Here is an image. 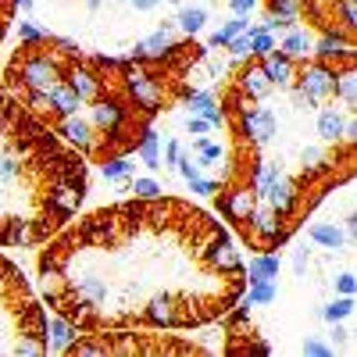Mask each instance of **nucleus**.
<instances>
[{"mask_svg":"<svg viewBox=\"0 0 357 357\" xmlns=\"http://www.w3.org/2000/svg\"><path fill=\"white\" fill-rule=\"evenodd\" d=\"M40 301L79 333L204 329L247 289L229 225L183 197H132L65 222L36 254Z\"/></svg>","mask_w":357,"mask_h":357,"instance_id":"1","label":"nucleus"},{"mask_svg":"<svg viewBox=\"0 0 357 357\" xmlns=\"http://www.w3.org/2000/svg\"><path fill=\"white\" fill-rule=\"evenodd\" d=\"M207 54L193 36L161 54H86L61 36L22 40L0 82L8 93L86 161L129 158L158 114L193 93L190 68Z\"/></svg>","mask_w":357,"mask_h":357,"instance_id":"2","label":"nucleus"},{"mask_svg":"<svg viewBox=\"0 0 357 357\" xmlns=\"http://www.w3.org/2000/svg\"><path fill=\"white\" fill-rule=\"evenodd\" d=\"M89 193V165L0 82V247H40Z\"/></svg>","mask_w":357,"mask_h":357,"instance_id":"3","label":"nucleus"},{"mask_svg":"<svg viewBox=\"0 0 357 357\" xmlns=\"http://www.w3.org/2000/svg\"><path fill=\"white\" fill-rule=\"evenodd\" d=\"M47 311L25 272L0 254V357H43Z\"/></svg>","mask_w":357,"mask_h":357,"instance_id":"4","label":"nucleus"},{"mask_svg":"<svg viewBox=\"0 0 357 357\" xmlns=\"http://www.w3.org/2000/svg\"><path fill=\"white\" fill-rule=\"evenodd\" d=\"M72 357H165V354H207V347L193 340L165 336L161 329H107V333H79L72 347L65 350Z\"/></svg>","mask_w":357,"mask_h":357,"instance_id":"5","label":"nucleus"},{"mask_svg":"<svg viewBox=\"0 0 357 357\" xmlns=\"http://www.w3.org/2000/svg\"><path fill=\"white\" fill-rule=\"evenodd\" d=\"M296 18L318 36L357 47V0H296Z\"/></svg>","mask_w":357,"mask_h":357,"instance_id":"6","label":"nucleus"},{"mask_svg":"<svg viewBox=\"0 0 357 357\" xmlns=\"http://www.w3.org/2000/svg\"><path fill=\"white\" fill-rule=\"evenodd\" d=\"M190 158L197 161V168H200L204 175H215V178H218V172H222V158H225V146H222V143H215V139L197 136Z\"/></svg>","mask_w":357,"mask_h":357,"instance_id":"7","label":"nucleus"},{"mask_svg":"<svg viewBox=\"0 0 357 357\" xmlns=\"http://www.w3.org/2000/svg\"><path fill=\"white\" fill-rule=\"evenodd\" d=\"M75 336H79L75 325L65 321L61 314H54V311H50V318H47V350H50V354H65V350L72 347Z\"/></svg>","mask_w":357,"mask_h":357,"instance_id":"8","label":"nucleus"},{"mask_svg":"<svg viewBox=\"0 0 357 357\" xmlns=\"http://www.w3.org/2000/svg\"><path fill=\"white\" fill-rule=\"evenodd\" d=\"M268 22L261 25L264 33H275V29H293L296 25V0H264Z\"/></svg>","mask_w":357,"mask_h":357,"instance_id":"9","label":"nucleus"},{"mask_svg":"<svg viewBox=\"0 0 357 357\" xmlns=\"http://www.w3.org/2000/svg\"><path fill=\"white\" fill-rule=\"evenodd\" d=\"M183 104L190 107V114H200V118H207V122H211V129H222L225 114H222V104H218L211 93H204V89H193V93H190Z\"/></svg>","mask_w":357,"mask_h":357,"instance_id":"10","label":"nucleus"},{"mask_svg":"<svg viewBox=\"0 0 357 357\" xmlns=\"http://www.w3.org/2000/svg\"><path fill=\"white\" fill-rule=\"evenodd\" d=\"M279 268H282V257H279V254L261 250V254H257V257H250V264H247V282L279 279Z\"/></svg>","mask_w":357,"mask_h":357,"instance_id":"11","label":"nucleus"},{"mask_svg":"<svg viewBox=\"0 0 357 357\" xmlns=\"http://www.w3.org/2000/svg\"><path fill=\"white\" fill-rule=\"evenodd\" d=\"M240 301H243L247 307H264V304H275V301H279V286H275V279L247 282V289H243Z\"/></svg>","mask_w":357,"mask_h":357,"instance_id":"12","label":"nucleus"},{"mask_svg":"<svg viewBox=\"0 0 357 357\" xmlns=\"http://www.w3.org/2000/svg\"><path fill=\"white\" fill-rule=\"evenodd\" d=\"M136 154H139V161L151 168V172L161 168V136H158L154 129H146L143 139H139V146H136Z\"/></svg>","mask_w":357,"mask_h":357,"instance_id":"13","label":"nucleus"},{"mask_svg":"<svg viewBox=\"0 0 357 357\" xmlns=\"http://www.w3.org/2000/svg\"><path fill=\"white\" fill-rule=\"evenodd\" d=\"M311 240L321 243V247H329V250H340L343 247V229L333 225V222H314L311 225Z\"/></svg>","mask_w":357,"mask_h":357,"instance_id":"14","label":"nucleus"},{"mask_svg":"<svg viewBox=\"0 0 357 357\" xmlns=\"http://www.w3.org/2000/svg\"><path fill=\"white\" fill-rule=\"evenodd\" d=\"M240 33H247V18H240V15H236L232 22H225V25L218 29V33L211 36V43H207V47H225L229 40H236Z\"/></svg>","mask_w":357,"mask_h":357,"instance_id":"15","label":"nucleus"},{"mask_svg":"<svg viewBox=\"0 0 357 357\" xmlns=\"http://www.w3.org/2000/svg\"><path fill=\"white\" fill-rule=\"evenodd\" d=\"M204 22H207V11L204 8H183L178 11V25H183V33H200L204 29Z\"/></svg>","mask_w":357,"mask_h":357,"instance_id":"16","label":"nucleus"},{"mask_svg":"<svg viewBox=\"0 0 357 357\" xmlns=\"http://www.w3.org/2000/svg\"><path fill=\"white\" fill-rule=\"evenodd\" d=\"M354 314V296H340V301H333L329 307H321V318L325 321H343V318H350Z\"/></svg>","mask_w":357,"mask_h":357,"instance_id":"17","label":"nucleus"},{"mask_svg":"<svg viewBox=\"0 0 357 357\" xmlns=\"http://www.w3.org/2000/svg\"><path fill=\"white\" fill-rule=\"evenodd\" d=\"M100 168H104V178H107V183H122V178H129V172H132L129 158H111V161H104Z\"/></svg>","mask_w":357,"mask_h":357,"instance_id":"18","label":"nucleus"},{"mask_svg":"<svg viewBox=\"0 0 357 357\" xmlns=\"http://www.w3.org/2000/svg\"><path fill=\"white\" fill-rule=\"evenodd\" d=\"M175 40H172V33L168 29H161V33H154L151 40H143V43H136V54H161V50H168Z\"/></svg>","mask_w":357,"mask_h":357,"instance_id":"19","label":"nucleus"},{"mask_svg":"<svg viewBox=\"0 0 357 357\" xmlns=\"http://www.w3.org/2000/svg\"><path fill=\"white\" fill-rule=\"evenodd\" d=\"M272 47H275L272 33H264V29H250V57H264Z\"/></svg>","mask_w":357,"mask_h":357,"instance_id":"20","label":"nucleus"},{"mask_svg":"<svg viewBox=\"0 0 357 357\" xmlns=\"http://www.w3.org/2000/svg\"><path fill=\"white\" fill-rule=\"evenodd\" d=\"M279 50H282V54H289V57H307L311 43H307V36H304V33H289V36H286V43H282Z\"/></svg>","mask_w":357,"mask_h":357,"instance_id":"21","label":"nucleus"},{"mask_svg":"<svg viewBox=\"0 0 357 357\" xmlns=\"http://www.w3.org/2000/svg\"><path fill=\"white\" fill-rule=\"evenodd\" d=\"M15 11H18V0H0V43H4L8 29L15 22Z\"/></svg>","mask_w":357,"mask_h":357,"instance_id":"22","label":"nucleus"},{"mask_svg":"<svg viewBox=\"0 0 357 357\" xmlns=\"http://www.w3.org/2000/svg\"><path fill=\"white\" fill-rule=\"evenodd\" d=\"M225 47H229L232 57H250V33H240L236 40H229Z\"/></svg>","mask_w":357,"mask_h":357,"instance_id":"23","label":"nucleus"},{"mask_svg":"<svg viewBox=\"0 0 357 357\" xmlns=\"http://www.w3.org/2000/svg\"><path fill=\"white\" fill-rule=\"evenodd\" d=\"M132 193H136V197H158V193H165V190L154 183V178H136V183H132Z\"/></svg>","mask_w":357,"mask_h":357,"instance_id":"24","label":"nucleus"},{"mask_svg":"<svg viewBox=\"0 0 357 357\" xmlns=\"http://www.w3.org/2000/svg\"><path fill=\"white\" fill-rule=\"evenodd\" d=\"M186 132H190V136H204V132H211V122H207V118H200V114H190V118H186Z\"/></svg>","mask_w":357,"mask_h":357,"instance_id":"25","label":"nucleus"},{"mask_svg":"<svg viewBox=\"0 0 357 357\" xmlns=\"http://www.w3.org/2000/svg\"><path fill=\"white\" fill-rule=\"evenodd\" d=\"M354 272H343V275H336V289L343 293V296H354Z\"/></svg>","mask_w":357,"mask_h":357,"instance_id":"26","label":"nucleus"},{"mask_svg":"<svg viewBox=\"0 0 357 357\" xmlns=\"http://www.w3.org/2000/svg\"><path fill=\"white\" fill-rule=\"evenodd\" d=\"M254 4H257V0H229L232 15H240V18H247V15L254 11Z\"/></svg>","mask_w":357,"mask_h":357,"instance_id":"27","label":"nucleus"},{"mask_svg":"<svg viewBox=\"0 0 357 357\" xmlns=\"http://www.w3.org/2000/svg\"><path fill=\"white\" fill-rule=\"evenodd\" d=\"M178 158H183V146H178V143L172 139V143H168V151H165V165H172V168H175V161H178Z\"/></svg>","mask_w":357,"mask_h":357,"instance_id":"28","label":"nucleus"},{"mask_svg":"<svg viewBox=\"0 0 357 357\" xmlns=\"http://www.w3.org/2000/svg\"><path fill=\"white\" fill-rule=\"evenodd\" d=\"M40 36H43V33H40L33 22H22V40H40Z\"/></svg>","mask_w":357,"mask_h":357,"instance_id":"29","label":"nucleus"},{"mask_svg":"<svg viewBox=\"0 0 357 357\" xmlns=\"http://www.w3.org/2000/svg\"><path fill=\"white\" fill-rule=\"evenodd\" d=\"M293 268H296V275H304V272H307V250H296V257H293Z\"/></svg>","mask_w":357,"mask_h":357,"instance_id":"30","label":"nucleus"},{"mask_svg":"<svg viewBox=\"0 0 357 357\" xmlns=\"http://www.w3.org/2000/svg\"><path fill=\"white\" fill-rule=\"evenodd\" d=\"M304 350H307V354H333V347H325V343H318V340H307Z\"/></svg>","mask_w":357,"mask_h":357,"instance_id":"31","label":"nucleus"},{"mask_svg":"<svg viewBox=\"0 0 357 357\" xmlns=\"http://www.w3.org/2000/svg\"><path fill=\"white\" fill-rule=\"evenodd\" d=\"M158 4H161V0H132V8H136V11H154Z\"/></svg>","mask_w":357,"mask_h":357,"instance_id":"32","label":"nucleus"},{"mask_svg":"<svg viewBox=\"0 0 357 357\" xmlns=\"http://www.w3.org/2000/svg\"><path fill=\"white\" fill-rule=\"evenodd\" d=\"M18 4H22V11H29V8H33V0H18Z\"/></svg>","mask_w":357,"mask_h":357,"instance_id":"33","label":"nucleus"},{"mask_svg":"<svg viewBox=\"0 0 357 357\" xmlns=\"http://www.w3.org/2000/svg\"><path fill=\"white\" fill-rule=\"evenodd\" d=\"M172 4H183V0H172Z\"/></svg>","mask_w":357,"mask_h":357,"instance_id":"34","label":"nucleus"}]
</instances>
